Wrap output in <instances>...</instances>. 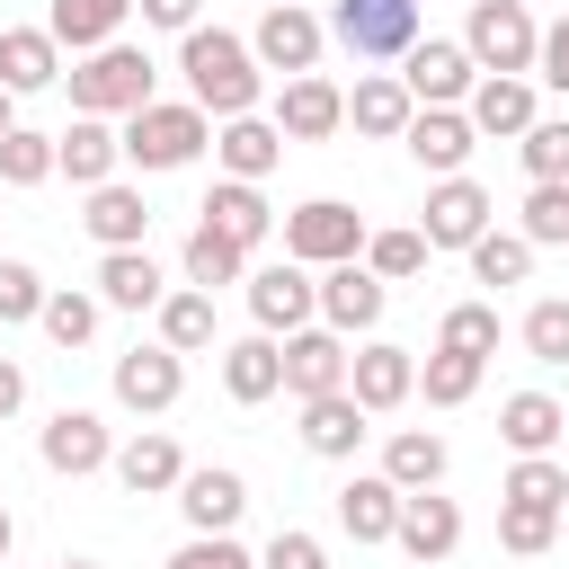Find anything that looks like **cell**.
Masks as SVG:
<instances>
[{
  "label": "cell",
  "instance_id": "obj_1",
  "mask_svg": "<svg viewBox=\"0 0 569 569\" xmlns=\"http://www.w3.org/2000/svg\"><path fill=\"white\" fill-rule=\"evenodd\" d=\"M178 71H187V98H196L204 116H258L267 62L249 53V36H231V27H187V36H178Z\"/></svg>",
  "mask_w": 569,
  "mask_h": 569
},
{
  "label": "cell",
  "instance_id": "obj_2",
  "mask_svg": "<svg viewBox=\"0 0 569 569\" xmlns=\"http://www.w3.org/2000/svg\"><path fill=\"white\" fill-rule=\"evenodd\" d=\"M151 80H160V71H151V53H142V44H124V36H116V44H98V53H80V62L62 71V89H71V107H80V116H133V107H151Z\"/></svg>",
  "mask_w": 569,
  "mask_h": 569
},
{
  "label": "cell",
  "instance_id": "obj_3",
  "mask_svg": "<svg viewBox=\"0 0 569 569\" xmlns=\"http://www.w3.org/2000/svg\"><path fill=\"white\" fill-rule=\"evenodd\" d=\"M204 142H213V116L196 98H151V107L124 116V160L133 169H187Z\"/></svg>",
  "mask_w": 569,
  "mask_h": 569
},
{
  "label": "cell",
  "instance_id": "obj_4",
  "mask_svg": "<svg viewBox=\"0 0 569 569\" xmlns=\"http://www.w3.org/2000/svg\"><path fill=\"white\" fill-rule=\"evenodd\" d=\"M329 44H347L356 62H400L418 44V0H338Z\"/></svg>",
  "mask_w": 569,
  "mask_h": 569
},
{
  "label": "cell",
  "instance_id": "obj_5",
  "mask_svg": "<svg viewBox=\"0 0 569 569\" xmlns=\"http://www.w3.org/2000/svg\"><path fill=\"white\" fill-rule=\"evenodd\" d=\"M284 258L302 267H338V258H365V213L347 196H311L284 213Z\"/></svg>",
  "mask_w": 569,
  "mask_h": 569
},
{
  "label": "cell",
  "instance_id": "obj_6",
  "mask_svg": "<svg viewBox=\"0 0 569 569\" xmlns=\"http://www.w3.org/2000/svg\"><path fill=\"white\" fill-rule=\"evenodd\" d=\"M462 44H471V62H480V71H525V80H533L542 27H533V9H525V0H471Z\"/></svg>",
  "mask_w": 569,
  "mask_h": 569
},
{
  "label": "cell",
  "instance_id": "obj_7",
  "mask_svg": "<svg viewBox=\"0 0 569 569\" xmlns=\"http://www.w3.org/2000/svg\"><path fill=\"white\" fill-rule=\"evenodd\" d=\"M249 320H258L267 338H293V329H311V320H320V276H311L302 258L249 267Z\"/></svg>",
  "mask_w": 569,
  "mask_h": 569
},
{
  "label": "cell",
  "instance_id": "obj_8",
  "mask_svg": "<svg viewBox=\"0 0 569 569\" xmlns=\"http://www.w3.org/2000/svg\"><path fill=\"white\" fill-rule=\"evenodd\" d=\"M249 53H258L267 71H284V80H293V71H320V53H329V18H311L302 0H267Z\"/></svg>",
  "mask_w": 569,
  "mask_h": 569
},
{
  "label": "cell",
  "instance_id": "obj_9",
  "mask_svg": "<svg viewBox=\"0 0 569 569\" xmlns=\"http://www.w3.org/2000/svg\"><path fill=\"white\" fill-rule=\"evenodd\" d=\"M400 80H409L418 107H462V98L480 89V62H471V44H453V36H418V44L400 53Z\"/></svg>",
  "mask_w": 569,
  "mask_h": 569
},
{
  "label": "cell",
  "instance_id": "obj_10",
  "mask_svg": "<svg viewBox=\"0 0 569 569\" xmlns=\"http://www.w3.org/2000/svg\"><path fill=\"white\" fill-rule=\"evenodd\" d=\"M178 391H187V356L178 347H124L116 356V400L133 409V418H160V409H178Z\"/></svg>",
  "mask_w": 569,
  "mask_h": 569
},
{
  "label": "cell",
  "instance_id": "obj_11",
  "mask_svg": "<svg viewBox=\"0 0 569 569\" xmlns=\"http://www.w3.org/2000/svg\"><path fill=\"white\" fill-rule=\"evenodd\" d=\"M36 453H44V471L89 480V471H107V462H116V436H107V418H98V409H53V418H44V436H36Z\"/></svg>",
  "mask_w": 569,
  "mask_h": 569
},
{
  "label": "cell",
  "instance_id": "obj_12",
  "mask_svg": "<svg viewBox=\"0 0 569 569\" xmlns=\"http://www.w3.org/2000/svg\"><path fill=\"white\" fill-rule=\"evenodd\" d=\"M400 142H409V160H418L427 178H462V160L480 151V124H471L462 107H418Z\"/></svg>",
  "mask_w": 569,
  "mask_h": 569
},
{
  "label": "cell",
  "instance_id": "obj_13",
  "mask_svg": "<svg viewBox=\"0 0 569 569\" xmlns=\"http://www.w3.org/2000/svg\"><path fill=\"white\" fill-rule=\"evenodd\" d=\"M489 213H498V204H489V187H480V178H436V187H427V222H418V231H427V249H471V240L489 231Z\"/></svg>",
  "mask_w": 569,
  "mask_h": 569
},
{
  "label": "cell",
  "instance_id": "obj_14",
  "mask_svg": "<svg viewBox=\"0 0 569 569\" xmlns=\"http://www.w3.org/2000/svg\"><path fill=\"white\" fill-rule=\"evenodd\" d=\"M382 302H391V284H382L365 258H338V267H320V320H329L338 338L373 329V320H382Z\"/></svg>",
  "mask_w": 569,
  "mask_h": 569
},
{
  "label": "cell",
  "instance_id": "obj_15",
  "mask_svg": "<svg viewBox=\"0 0 569 569\" xmlns=\"http://www.w3.org/2000/svg\"><path fill=\"white\" fill-rule=\"evenodd\" d=\"M276 124H284V142H329V133L347 124V89L320 80V71H293V80L276 89Z\"/></svg>",
  "mask_w": 569,
  "mask_h": 569
},
{
  "label": "cell",
  "instance_id": "obj_16",
  "mask_svg": "<svg viewBox=\"0 0 569 569\" xmlns=\"http://www.w3.org/2000/svg\"><path fill=\"white\" fill-rule=\"evenodd\" d=\"M347 365H356V356H347V338H338L329 320H320V329H293V338H284V391H293V400L347 391Z\"/></svg>",
  "mask_w": 569,
  "mask_h": 569
},
{
  "label": "cell",
  "instance_id": "obj_17",
  "mask_svg": "<svg viewBox=\"0 0 569 569\" xmlns=\"http://www.w3.org/2000/svg\"><path fill=\"white\" fill-rule=\"evenodd\" d=\"M240 507H249V480H240V471H222V462H187V480H178V516H187V533H231Z\"/></svg>",
  "mask_w": 569,
  "mask_h": 569
},
{
  "label": "cell",
  "instance_id": "obj_18",
  "mask_svg": "<svg viewBox=\"0 0 569 569\" xmlns=\"http://www.w3.org/2000/svg\"><path fill=\"white\" fill-rule=\"evenodd\" d=\"M462 116L480 124V142H516L542 107H533V80L525 71H480V89L462 98Z\"/></svg>",
  "mask_w": 569,
  "mask_h": 569
},
{
  "label": "cell",
  "instance_id": "obj_19",
  "mask_svg": "<svg viewBox=\"0 0 569 569\" xmlns=\"http://www.w3.org/2000/svg\"><path fill=\"white\" fill-rule=\"evenodd\" d=\"M53 160H62L71 187H107V178L124 169V133H116L107 116H71V124L53 133Z\"/></svg>",
  "mask_w": 569,
  "mask_h": 569
},
{
  "label": "cell",
  "instance_id": "obj_20",
  "mask_svg": "<svg viewBox=\"0 0 569 569\" xmlns=\"http://www.w3.org/2000/svg\"><path fill=\"white\" fill-rule=\"evenodd\" d=\"M347 391L382 418V409H400V400L418 391V356H409V347H391V338H365V347H356V365H347Z\"/></svg>",
  "mask_w": 569,
  "mask_h": 569
},
{
  "label": "cell",
  "instance_id": "obj_21",
  "mask_svg": "<svg viewBox=\"0 0 569 569\" xmlns=\"http://www.w3.org/2000/svg\"><path fill=\"white\" fill-rule=\"evenodd\" d=\"M400 498H409V489H400L391 471H356V480L338 489V533H347V542H391V533H400Z\"/></svg>",
  "mask_w": 569,
  "mask_h": 569
},
{
  "label": "cell",
  "instance_id": "obj_22",
  "mask_svg": "<svg viewBox=\"0 0 569 569\" xmlns=\"http://www.w3.org/2000/svg\"><path fill=\"white\" fill-rule=\"evenodd\" d=\"M418 569H436V560H453V542H462V507L453 498H436V489H409L400 498V533H391Z\"/></svg>",
  "mask_w": 569,
  "mask_h": 569
},
{
  "label": "cell",
  "instance_id": "obj_23",
  "mask_svg": "<svg viewBox=\"0 0 569 569\" xmlns=\"http://www.w3.org/2000/svg\"><path fill=\"white\" fill-rule=\"evenodd\" d=\"M98 302L107 311H160L169 302V276L151 249H98Z\"/></svg>",
  "mask_w": 569,
  "mask_h": 569
},
{
  "label": "cell",
  "instance_id": "obj_24",
  "mask_svg": "<svg viewBox=\"0 0 569 569\" xmlns=\"http://www.w3.org/2000/svg\"><path fill=\"white\" fill-rule=\"evenodd\" d=\"M222 356V391L240 400V409H258V400H276L284 391V338H231V347H213Z\"/></svg>",
  "mask_w": 569,
  "mask_h": 569
},
{
  "label": "cell",
  "instance_id": "obj_25",
  "mask_svg": "<svg viewBox=\"0 0 569 569\" xmlns=\"http://www.w3.org/2000/svg\"><path fill=\"white\" fill-rule=\"evenodd\" d=\"M116 480H124V498H178V480H187V453H178V436H133V445H116V462H107Z\"/></svg>",
  "mask_w": 569,
  "mask_h": 569
},
{
  "label": "cell",
  "instance_id": "obj_26",
  "mask_svg": "<svg viewBox=\"0 0 569 569\" xmlns=\"http://www.w3.org/2000/svg\"><path fill=\"white\" fill-rule=\"evenodd\" d=\"M409 116H418V98H409V80H400V71H365V80L347 89V124H356V133H373V142H400V133H409Z\"/></svg>",
  "mask_w": 569,
  "mask_h": 569
},
{
  "label": "cell",
  "instance_id": "obj_27",
  "mask_svg": "<svg viewBox=\"0 0 569 569\" xmlns=\"http://www.w3.org/2000/svg\"><path fill=\"white\" fill-rule=\"evenodd\" d=\"M213 160H222V178H267L284 160V124L276 116H222L213 124Z\"/></svg>",
  "mask_w": 569,
  "mask_h": 569
},
{
  "label": "cell",
  "instance_id": "obj_28",
  "mask_svg": "<svg viewBox=\"0 0 569 569\" xmlns=\"http://www.w3.org/2000/svg\"><path fill=\"white\" fill-rule=\"evenodd\" d=\"M365 418H373V409H365L356 391H320V400H302V445H311L320 462H347V453L373 436Z\"/></svg>",
  "mask_w": 569,
  "mask_h": 569
},
{
  "label": "cell",
  "instance_id": "obj_29",
  "mask_svg": "<svg viewBox=\"0 0 569 569\" xmlns=\"http://www.w3.org/2000/svg\"><path fill=\"white\" fill-rule=\"evenodd\" d=\"M560 436H569V409L551 391H507L498 400V445L507 453H551Z\"/></svg>",
  "mask_w": 569,
  "mask_h": 569
},
{
  "label": "cell",
  "instance_id": "obj_30",
  "mask_svg": "<svg viewBox=\"0 0 569 569\" xmlns=\"http://www.w3.org/2000/svg\"><path fill=\"white\" fill-rule=\"evenodd\" d=\"M89 240L98 249H142V231H151V204H142V187H124V178H107V187H89Z\"/></svg>",
  "mask_w": 569,
  "mask_h": 569
},
{
  "label": "cell",
  "instance_id": "obj_31",
  "mask_svg": "<svg viewBox=\"0 0 569 569\" xmlns=\"http://www.w3.org/2000/svg\"><path fill=\"white\" fill-rule=\"evenodd\" d=\"M62 80V44H53V27H0V89H53Z\"/></svg>",
  "mask_w": 569,
  "mask_h": 569
},
{
  "label": "cell",
  "instance_id": "obj_32",
  "mask_svg": "<svg viewBox=\"0 0 569 569\" xmlns=\"http://www.w3.org/2000/svg\"><path fill=\"white\" fill-rule=\"evenodd\" d=\"M124 18H133V0H53V9H44L53 44H71V53L116 44V36H124Z\"/></svg>",
  "mask_w": 569,
  "mask_h": 569
},
{
  "label": "cell",
  "instance_id": "obj_33",
  "mask_svg": "<svg viewBox=\"0 0 569 569\" xmlns=\"http://www.w3.org/2000/svg\"><path fill=\"white\" fill-rule=\"evenodd\" d=\"M204 222H213L222 240H240V249H258V240L276 231V213H267V196H258V178H222V187L204 196Z\"/></svg>",
  "mask_w": 569,
  "mask_h": 569
},
{
  "label": "cell",
  "instance_id": "obj_34",
  "mask_svg": "<svg viewBox=\"0 0 569 569\" xmlns=\"http://www.w3.org/2000/svg\"><path fill=\"white\" fill-rule=\"evenodd\" d=\"M178 267H187V284H204V293H213V284H249V249H240V240H222L213 222H196V231H187V258H178Z\"/></svg>",
  "mask_w": 569,
  "mask_h": 569
},
{
  "label": "cell",
  "instance_id": "obj_35",
  "mask_svg": "<svg viewBox=\"0 0 569 569\" xmlns=\"http://www.w3.org/2000/svg\"><path fill=\"white\" fill-rule=\"evenodd\" d=\"M445 462H453V453H445V436H436V427H400V436L382 445V471H391L400 489H436V480H445Z\"/></svg>",
  "mask_w": 569,
  "mask_h": 569
},
{
  "label": "cell",
  "instance_id": "obj_36",
  "mask_svg": "<svg viewBox=\"0 0 569 569\" xmlns=\"http://www.w3.org/2000/svg\"><path fill=\"white\" fill-rule=\"evenodd\" d=\"M462 258H471V284H525V276H533V240H525V231H498V222H489Z\"/></svg>",
  "mask_w": 569,
  "mask_h": 569
},
{
  "label": "cell",
  "instance_id": "obj_37",
  "mask_svg": "<svg viewBox=\"0 0 569 569\" xmlns=\"http://www.w3.org/2000/svg\"><path fill=\"white\" fill-rule=\"evenodd\" d=\"M151 320H160V347H178V356H204V347H213V293H204V284L169 293Z\"/></svg>",
  "mask_w": 569,
  "mask_h": 569
},
{
  "label": "cell",
  "instance_id": "obj_38",
  "mask_svg": "<svg viewBox=\"0 0 569 569\" xmlns=\"http://www.w3.org/2000/svg\"><path fill=\"white\" fill-rule=\"evenodd\" d=\"M480 365H489V356H462V347H436V356L418 365V391H427L436 409H462V400L480 391Z\"/></svg>",
  "mask_w": 569,
  "mask_h": 569
},
{
  "label": "cell",
  "instance_id": "obj_39",
  "mask_svg": "<svg viewBox=\"0 0 569 569\" xmlns=\"http://www.w3.org/2000/svg\"><path fill=\"white\" fill-rule=\"evenodd\" d=\"M498 498H516V507H569V471H560V453H516V471H507Z\"/></svg>",
  "mask_w": 569,
  "mask_h": 569
},
{
  "label": "cell",
  "instance_id": "obj_40",
  "mask_svg": "<svg viewBox=\"0 0 569 569\" xmlns=\"http://www.w3.org/2000/svg\"><path fill=\"white\" fill-rule=\"evenodd\" d=\"M98 311H107L98 293H71V284H62V293H44V320H36V329H44L53 347H89V338H98Z\"/></svg>",
  "mask_w": 569,
  "mask_h": 569
},
{
  "label": "cell",
  "instance_id": "obj_41",
  "mask_svg": "<svg viewBox=\"0 0 569 569\" xmlns=\"http://www.w3.org/2000/svg\"><path fill=\"white\" fill-rule=\"evenodd\" d=\"M551 533H560V507H516V498H498V542H507L516 560H542Z\"/></svg>",
  "mask_w": 569,
  "mask_h": 569
},
{
  "label": "cell",
  "instance_id": "obj_42",
  "mask_svg": "<svg viewBox=\"0 0 569 569\" xmlns=\"http://www.w3.org/2000/svg\"><path fill=\"white\" fill-rule=\"evenodd\" d=\"M53 169H62V160H53V133H27V124L0 133V178H9V187H44Z\"/></svg>",
  "mask_w": 569,
  "mask_h": 569
},
{
  "label": "cell",
  "instance_id": "obj_43",
  "mask_svg": "<svg viewBox=\"0 0 569 569\" xmlns=\"http://www.w3.org/2000/svg\"><path fill=\"white\" fill-rule=\"evenodd\" d=\"M525 240L533 249H560L569 240V178H533L525 187Z\"/></svg>",
  "mask_w": 569,
  "mask_h": 569
},
{
  "label": "cell",
  "instance_id": "obj_44",
  "mask_svg": "<svg viewBox=\"0 0 569 569\" xmlns=\"http://www.w3.org/2000/svg\"><path fill=\"white\" fill-rule=\"evenodd\" d=\"M516 160H525V178H569V116H533L516 133Z\"/></svg>",
  "mask_w": 569,
  "mask_h": 569
},
{
  "label": "cell",
  "instance_id": "obj_45",
  "mask_svg": "<svg viewBox=\"0 0 569 569\" xmlns=\"http://www.w3.org/2000/svg\"><path fill=\"white\" fill-rule=\"evenodd\" d=\"M365 267H373L382 284H409V276L427 267V231H365Z\"/></svg>",
  "mask_w": 569,
  "mask_h": 569
},
{
  "label": "cell",
  "instance_id": "obj_46",
  "mask_svg": "<svg viewBox=\"0 0 569 569\" xmlns=\"http://www.w3.org/2000/svg\"><path fill=\"white\" fill-rule=\"evenodd\" d=\"M436 347H462V356H498V302H453Z\"/></svg>",
  "mask_w": 569,
  "mask_h": 569
},
{
  "label": "cell",
  "instance_id": "obj_47",
  "mask_svg": "<svg viewBox=\"0 0 569 569\" xmlns=\"http://www.w3.org/2000/svg\"><path fill=\"white\" fill-rule=\"evenodd\" d=\"M44 293H53V284H44L27 258H0V320H9V329H18V320H44Z\"/></svg>",
  "mask_w": 569,
  "mask_h": 569
},
{
  "label": "cell",
  "instance_id": "obj_48",
  "mask_svg": "<svg viewBox=\"0 0 569 569\" xmlns=\"http://www.w3.org/2000/svg\"><path fill=\"white\" fill-rule=\"evenodd\" d=\"M525 356H533V365H569V302H560V293L525 311Z\"/></svg>",
  "mask_w": 569,
  "mask_h": 569
},
{
  "label": "cell",
  "instance_id": "obj_49",
  "mask_svg": "<svg viewBox=\"0 0 569 569\" xmlns=\"http://www.w3.org/2000/svg\"><path fill=\"white\" fill-rule=\"evenodd\" d=\"M169 569H258V551H240L231 533H187L169 551Z\"/></svg>",
  "mask_w": 569,
  "mask_h": 569
},
{
  "label": "cell",
  "instance_id": "obj_50",
  "mask_svg": "<svg viewBox=\"0 0 569 569\" xmlns=\"http://www.w3.org/2000/svg\"><path fill=\"white\" fill-rule=\"evenodd\" d=\"M258 569H329V551H320V533H302V525H284L267 551H258Z\"/></svg>",
  "mask_w": 569,
  "mask_h": 569
},
{
  "label": "cell",
  "instance_id": "obj_51",
  "mask_svg": "<svg viewBox=\"0 0 569 569\" xmlns=\"http://www.w3.org/2000/svg\"><path fill=\"white\" fill-rule=\"evenodd\" d=\"M533 80H542V89H560V98H569V9H560V18H551V27H542V53H533Z\"/></svg>",
  "mask_w": 569,
  "mask_h": 569
},
{
  "label": "cell",
  "instance_id": "obj_52",
  "mask_svg": "<svg viewBox=\"0 0 569 569\" xmlns=\"http://www.w3.org/2000/svg\"><path fill=\"white\" fill-rule=\"evenodd\" d=\"M133 9H142V27H169V36H187V27H204V18H196L204 0H133Z\"/></svg>",
  "mask_w": 569,
  "mask_h": 569
},
{
  "label": "cell",
  "instance_id": "obj_53",
  "mask_svg": "<svg viewBox=\"0 0 569 569\" xmlns=\"http://www.w3.org/2000/svg\"><path fill=\"white\" fill-rule=\"evenodd\" d=\"M18 400H27V373H18V356H0V418H18Z\"/></svg>",
  "mask_w": 569,
  "mask_h": 569
},
{
  "label": "cell",
  "instance_id": "obj_54",
  "mask_svg": "<svg viewBox=\"0 0 569 569\" xmlns=\"http://www.w3.org/2000/svg\"><path fill=\"white\" fill-rule=\"evenodd\" d=\"M9 107H18V89H0V133H9V124H18V116H9Z\"/></svg>",
  "mask_w": 569,
  "mask_h": 569
},
{
  "label": "cell",
  "instance_id": "obj_55",
  "mask_svg": "<svg viewBox=\"0 0 569 569\" xmlns=\"http://www.w3.org/2000/svg\"><path fill=\"white\" fill-rule=\"evenodd\" d=\"M9 533H18V525H9V507H0V560H9Z\"/></svg>",
  "mask_w": 569,
  "mask_h": 569
},
{
  "label": "cell",
  "instance_id": "obj_56",
  "mask_svg": "<svg viewBox=\"0 0 569 569\" xmlns=\"http://www.w3.org/2000/svg\"><path fill=\"white\" fill-rule=\"evenodd\" d=\"M53 569H98V560H53Z\"/></svg>",
  "mask_w": 569,
  "mask_h": 569
},
{
  "label": "cell",
  "instance_id": "obj_57",
  "mask_svg": "<svg viewBox=\"0 0 569 569\" xmlns=\"http://www.w3.org/2000/svg\"><path fill=\"white\" fill-rule=\"evenodd\" d=\"M0 569H9V560H0Z\"/></svg>",
  "mask_w": 569,
  "mask_h": 569
}]
</instances>
